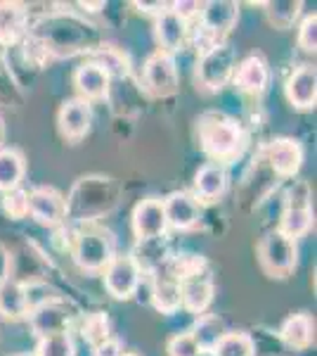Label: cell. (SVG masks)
<instances>
[{"instance_id": "obj_10", "label": "cell", "mask_w": 317, "mask_h": 356, "mask_svg": "<svg viewBox=\"0 0 317 356\" xmlns=\"http://www.w3.org/2000/svg\"><path fill=\"white\" fill-rule=\"evenodd\" d=\"M237 17L239 5L230 3V0H211V3L201 5V24H204V31L213 38V43H223L221 38L237 24Z\"/></svg>"}, {"instance_id": "obj_22", "label": "cell", "mask_w": 317, "mask_h": 356, "mask_svg": "<svg viewBox=\"0 0 317 356\" xmlns=\"http://www.w3.org/2000/svg\"><path fill=\"white\" fill-rule=\"evenodd\" d=\"M152 304L161 314H175L180 304V280L171 273H157L152 280Z\"/></svg>"}, {"instance_id": "obj_34", "label": "cell", "mask_w": 317, "mask_h": 356, "mask_svg": "<svg viewBox=\"0 0 317 356\" xmlns=\"http://www.w3.org/2000/svg\"><path fill=\"white\" fill-rule=\"evenodd\" d=\"M169 356H199V347L194 342L192 332H180V335L171 337Z\"/></svg>"}, {"instance_id": "obj_18", "label": "cell", "mask_w": 317, "mask_h": 356, "mask_svg": "<svg viewBox=\"0 0 317 356\" xmlns=\"http://www.w3.org/2000/svg\"><path fill=\"white\" fill-rule=\"evenodd\" d=\"M154 33H157V43L161 53L173 55L185 45L187 38V22L180 19L173 10L157 17V24H154Z\"/></svg>"}, {"instance_id": "obj_7", "label": "cell", "mask_w": 317, "mask_h": 356, "mask_svg": "<svg viewBox=\"0 0 317 356\" xmlns=\"http://www.w3.org/2000/svg\"><path fill=\"white\" fill-rule=\"evenodd\" d=\"M166 228H169V221H166L164 200L147 197L132 209V233L140 243L161 238Z\"/></svg>"}, {"instance_id": "obj_16", "label": "cell", "mask_w": 317, "mask_h": 356, "mask_svg": "<svg viewBox=\"0 0 317 356\" xmlns=\"http://www.w3.org/2000/svg\"><path fill=\"white\" fill-rule=\"evenodd\" d=\"M268 81L270 72L261 55H249L234 69V83H237L239 90H244L249 95H261L268 88Z\"/></svg>"}, {"instance_id": "obj_6", "label": "cell", "mask_w": 317, "mask_h": 356, "mask_svg": "<svg viewBox=\"0 0 317 356\" xmlns=\"http://www.w3.org/2000/svg\"><path fill=\"white\" fill-rule=\"evenodd\" d=\"M313 226V207H310V193L305 183H296L286 195V209L282 216V226L277 231H282L286 238L296 240L310 231Z\"/></svg>"}, {"instance_id": "obj_15", "label": "cell", "mask_w": 317, "mask_h": 356, "mask_svg": "<svg viewBox=\"0 0 317 356\" xmlns=\"http://www.w3.org/2000/svg\"><path fill=\"white\" fill-rule=\"evenodd\" d=\"M286 97H289V102L293 107H298V110H310V107H315V100H317L315 67L303 65L291 74L289 81H286Z\"/></svg>"}, {"instance_id": "obj_17", "label": "cell", "mask_w": 317, "mask_h": 356, "mask_svg": "<svg viewBox=\"0 0 317 356\" xmlns=\"http://www.w3.org/2000/svg\"><path fill=\"white\" fill-rule=\"evenodd\" d=\"M213 302V280L206 273L180 280V304L187 312L201 316Z\"/></svg>"}, {"instance_id": "obj_24", "label": "cell", "mask_w": 317, "mask_h": 356, "mask_svg": "<svg viewBox=\"0 0 317 356\" xmlns=\"http://www.w3.org/2000/svg\"><path fill=\"white\" fill-rule=\"evenodd\" d=\"M26 164L19 150L15 147H0V193H10L19 188L24 178Z\"/></svg>"}, {"instance_id": "obj_29", "label": "cell", "mask_w": 317, "mask_h": 356, "mask_svg": "<svg viewBox=\"0 0 317 356\" xmlns=\"http://www.w3.org/2000/svg\"><path fill=\"white\" fill-rule=\"evenodd\" d=\"M265 8H268L265 13H268L270 24H275L277 29H291L303 5L293 3V0H286V3H268Z\"/></svg>"}, {"instance_id": "obj_2", "label": "cell", "mask_w": 317, "mask_h": 356, "mask_svg": "<svg viewBox=\"0 0 317 356\" xmlns=\"http://www.w3.org/2000/svg\"><path fill=\"white\" fill-rule=\"evenodd\" d=\"M258 261L270 278H286L296 266V240L282 231H270L258 245Z\"/></svg>"}, {"instance_id": "obj_9", "label": "cell", "mask_w": 317, "mask_h": 356, "mask_svg": "<svg viewBox=\"0 0 317 356\" xmlns=\"http://www.w3.org/2000/svg\"><path fill=\"white\" fill-rule=\"evenodd\" d=\"M28 214L43 226H60L67 216V202L62 193L55 191V188H33L28 193Z\"/></svg>"}, {"instance_id": "obj_37", "label": "cell", "mask_w": 317, "mask_h": 356, "mask_svg": "<svg viewBox=\"0 0 317 356\" xmlns=\"http://www.w3.org/2000/svg\"><path fill=\"white\" fill-rule=\"evenodd\" d=\"M135 5L140 10H145V13L157 15V17H161L164 13H169V10H171V3H135Z\"/></svg>"}, {"instance_id": "obj_12", "label": "cell", "mask_w": 317, "mask_h": 356, "mask_svg": "<svg viewBox=\"0 0 317 356\" xmlns=\"http://www.w3.org/2000/svg\"><path fill=\"white\" fill-rule=\"evenodd\" d=\"M164 211H166V221L171 228L175 231H189L199 223L201 209L194 195L189 193H171L164 200Z\"/></svg>"}, {"instance_id": "obj_25", "label": "cell", "mask_w": 317, "mask_h": 356, "mask_svg": "<svg viewBox=\"0 0 317 356\" xmlns=\"http://www.w3.org/2000/svg\"><path fill=\"white\" fill-rule=\"evenodd\" d=\"M225 332L228 330H225L223 318H218V316H213V314H201L199 321L194 323L192 337H194V342H197L199 352H213L216 344L223 340Z\"/></svg>"}, {"instance_id": "obj_38", "label": "cell", "mask_w": 317, "mask_h": 356, "mask_svg": "<svg viewBox=\"0 0 317 356\" xmlns=\"http://www.w3.org/2000/svg\"><path fill=\"white\" fill-rule=\"evenodd\" d=\"M3 140H5V124H3V119H0V147H3Z\"/></svg>"}, {"instance_id": "obj_33", "label": "cell", "mask_w": 317, "mask_h": 356, "mask_svg": "<svg viewBox=\"0 0 317 356\" xmlns=\"http://www.w3.org/2000/svg\"><path fill=\"white\" fill-rule=\"evenodd\" d=\"M298 45H301L305 53H315L317 50V15H308L301 22V29H298Z\"/></svg>"}, {"instance_id": "obj_11", "label": "cell", "mask_w": 317, "mask_h": 356, "mask_svg": "<svg viewBox=\"0 0 317 356\" xmlns=\"http://www.w3.org/2000/svg\"><path fill=\"white\" fill-rule=\"evenodd\" d=\"M57 124H60V131L65 138H69V140H80L90 131V124H93V107H90V102L80 100V97L67 100L60 107Z\"/></svg>"}, {"instance_id": "obj_35", "label": "cell", "mask_w": 317, "mask_h": 356, "mask_svg": "<svg viewBox=\"0 0 317 356\" xmlns=\"http://www.w3.org/2000/svg\"><path fill=\"white\" fill-rule=\"evenodd\" d=\"M171 10L180 17V19L187 22V19H192L194 15L201 13V5L199 3H185V0H182V3H171Z\"/></svg>"}, {"instance_id": "obj_26", "label": "cell", "mask_w": 317, "mask_h": 356, "mask_svg": "<svg viewBox=\"0 0 317 356\" xmlns=\"http://www.w3.org/2000/svg\"><path fill=\"white\" fill-rule=\"evenodd\" d=\"M26 13L17 3H0V43H15L24 33Z\"/></svg>"}, {"instance_id": "obj_28", "label": "cell", "mask_w": 317, "mask_h": 356, "mask_svg": "<svg viewBox=\"0 0 317 356\" xmlns=\"http://www.w3.org/2000/svg\"><path fill=\"white\" fill-rule=\"evenodd\" d=\"M74 352H76L74 340L65 330V332H55V335L40 337L36 356H74Z\"/></svg>"}, {"instance_id": "obj_4", "label": "cell", "mask_w": 317, "mask_h": 356, "mask_svg": "<svg viewBox=\"0 0 317 356\" xmlns=\"http://www.w3.org/2000/svg\"><path fill=\"white\" fill-rule=\"evenodd\" d=\"M142 268L130 254H114L105 266V288L114 300H130L140 288Z\"/></svg>"}, {"instance_id": "obj_30", "label": "cell", "mask_w": 317, "mask_h": 356, "mask_svg": "<svg viewBox=\"0 0 317 356\" xmlns=\"http://www.w3.org/2000/svg\"><path fill=\"white\" fill-rule=\"evenodd\" d=\"M80 332H83L85 342H90V344H93V349H95L97 344L109 340V318L102 312H95V314L85 316Z\"/></svg>"}, {"instance_id": "obj_19", "label": "cell", "mask_w": 317, "mask_h": 356, "mask_svg": "<svg viewBox=\"0 0 317 356\" xmlns=\"http://www.w3.org/2000/svg\"><path fill=\"white\" fill-rule=\"evenodd\" d=\"M225 188H228V171L218 162L204 164L194 176V197L201 202H216L218 197H223Z\"/></svg>"}, {"instance_id": "obj_8", "label": "cell", "mask_w": 317, "mask_h": 356, "mask_svg": "<svg viewBox=\"0 0 317 356\" xmlns=\"http://www.w3.org/2000/svg\"><path fill=\"white\" fill-rule=\"evenodd\" d=\"M145 86L152 95L169 97L178 90V67L173 55L154 53L145 62Z\"/></svg>"}, {"instance_id": "obj_14", "label": "cell", "mask_w": 317, "mask_h": 356, "mask_svg": "<svg viewBox=\"0 0 317 356\" xmlns=\"http://www.w3.org/2000/svg\"><path fill=\"white\" fill-rule=\"evenodd\" d=\"M268 162L280 176H296L303 164V147L293 138H277L268 147Z\"/></svg>"}, {"instance_id": "obj_31", "label": "cell", "mask_w": 317, "mask_h": 356, "mask_svg": "<svg viewBox=\"0 0 317 356\" xmlns=\"http://www.w3.org/2000/svg\"><path fill=\"white\" fill-rule=\"evenodd\" d=\"M206 268V261L201 259L197 254H180L171 261V275L178 280H185V278H192V275H199L204 273Z\"/></svg>"}, {"instance_id": "obj_23", "label": "cell", "mask_w": 317, "mask_h": 356, "mask_svg": "<svg viewBox=\"0 0 317 356\" xmlns=\"http://www.w3.org/2000/svg\"><path fill=\"white\" fill-rule=\"evenodd\" d=\"M280 337L291 349H308L315 337V323L308 314H293L282 323Z\"/></svg>"}, {"instance_id": "obj_3", "label": "cell", "mask_w": 317, "mask_h": 356, "mask_svg": "<svg viewBox=\"0 0 317 356\" xmlns=\"http://www.w3.org/2000/svg\"><path fill=\"white\" fill-rule=\"evenodd\" d=\"M237 69V55L234 48L228 43H216L209 50H204L201 60L197 62V81L209 90L223 88Z\"/></svg>"}, {"instance_id": "obj_39", "label": "cell", "mask_w": 317, "mask_h": 356, "mask_svg": "<svg viewBox=\"0 0 317 356\" xmlns=\"http://www.w3.org/2000/svg\"><path fill=\"white\" fill-rule=\"evenodd\" d=\"M199 356H216L213 352H199Z\"/></svg>"}, {"instance_id": "obj_32", "label": "cell", "mask_w": 317, "mask_h": 356, "mask_svg": "<svg viewBox=\"0 0 317 356\" xmlns=\"http://www.w3.org/2000/svg\"><path fill=\"white\" fill-rule=\"evenodd\" d=\"M3 209L12 219H24L28 214V193L22 188H15L10 193H3Z\"/></svg>"}, {"instance_id": "obj_36", "label": "cell", "mask_w": 317, "mask_h": 356, "mask_svg": "<svg viewBox=\"0 0 317 356\" xmlns=\"http://www.w3.org/2000/svg\"><path fill=\"white\" fill-rule=\"evenodd\" d=\"M123 354V349H121V342L114 340V337H109L102 344H97L95 347V356H121Z\"/></svg>"}, {"instance_id": "obj_5", "label": "cell", "mask_w": 317, "mask_h": 356, "mask_svg": "<svg viewBox=\"0 0 317 356\" xmlns=\"http://www.w3.org/2000/svg\"><path fill=\"white\" fill-rule=\"evenodd\" d=\"M114 257V243L102 231H83L74 245V259L83 271H105Z\"/></svg>"}, {"instance_id": "obj_27", "label": "cell", "mask_w": 317, "mask_h": 356, "mask_svg": "<svg viewBox=\"0 0 317 356\" xmlns=\"http://www.w3.org/2000/svg\"><path fill=\"white\" fill-rule=\"evenodd\" d=\"M216 356H253V340L246 332H225L213 349Z\"/></svg>"}, {"instance_id": "obj_1", "label": "cell", "mask_w": 317, "mask_h": 356, "mask_svg": "<svg viewBox=\"0 0 317 356\" xmlns=\"http://www.w3.org/2000/svg\"><path fill=\"white\" fill-rule=\"evenodd\" d=\"M199 143L209 157L218 164L223 159H230L241 147V129L234 119L223 114H206L199 122Z\"/></svg>"}, {"instance_id": "obj_13", "label": "cell", "mask_w": 317, "mask_h": 356, "mask_svg": "<svg viewBox=\"0 0 317 356\" xmlns=\"http://www.w3.org/2000/svg\"><path fill=\"white\" fill-rule=\"evenodd\" d=\"M109 81H112V74L97 62H88V65H80L74 72V86H76L80 100H102L109 93Z\"/></svg>"}, {"instance_id": "obj_20", "label": "cell", "mask_w": 317, "mask_h": 356, "mask_svg": "<svg viewBox=\"0 0 317 356\" xmlns=\"http://www.w3.org/2000/svg\"><path fill=\"white\" fill-rule=\"evenodd\" d=\"M28 316H31V325H33V330H36L38 337L55 335V332H65L67 323H69V314L65 312V307H62L57 300L33 309Z\"/></svg>"}, {"instance_id": "obj_21", "label": "cell", "mask_w": 317, "mask_h": 356, "mask_svg": "<svg viewBox=\"0 0 317 356\" xmlns=\"http://www.w3.org/2000/svg\"><path fill=\"white\" fill-rule=\"evenodd\" d=\"M0 316H5L8 321H22L28 316L24 285L12 278L0 280Z\"/></svg>"}, {"instance_id": "obj_40", "label": "cell", "mask_w": 317, "mask_h": 356, "mask_svg": "<svg viewBox=\"0 0 317 356\" xmlns=\"http://www.w3.org/2000/svg\"><path fill=\"white\" fill-rule=\"evenodd\" d=\"M121 356H137V354H121Z\"/></svg>"}]
</instances>
